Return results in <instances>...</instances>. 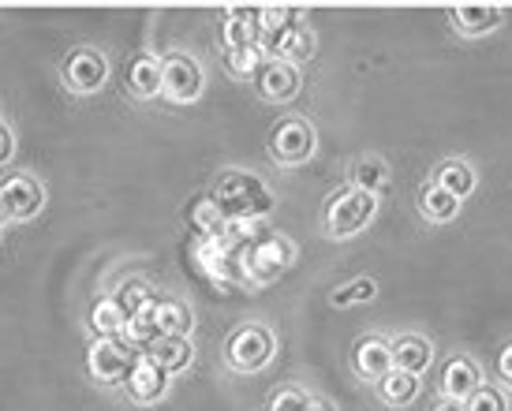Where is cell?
Wrapping results in <instances>:
<instances>
[{"mask_svg": "<svg viewBox=\"0 0 512 411\" xmlns=\"http://www.w3.org/2000/svg\"><path fill=\"white\" fill-rule=\"evenodd\" d=\"M214 199L221 202L228 221H262L277 202L255 172H225L214 187Z\"/></svg>", "mask_w": 512, "mask_h": 411, "instance_id": "1", "label": "cell"}, {"mask_svg": "<svg viewBox=\"0 0 512 411\" xmlns=\"http://www.w3.org/2000/svg\"><path fill=\"white\" fill-rule=\"evenodd\" d=\"M374 213H378V195H367L359 187H344V191H337V199L326 206V232L333 240L359 236L374 221Z\"/></svg>", "mask_w": 512, "mask_h": 411, "instance_id": "2", "label": "cell"}, {"mask_svg": "<svg viewBox=\"0 0 512 411\" xmlns=\"http://www.w3.org/2000/svg\"><path fill=\"white\" fill-rule=\"evenodd\" d=\"M292 258H296V247H292L285 236L270 232L266 240L251 243V247L243 251V284L277 281V277L292 266Z\"/></svg>", "mask_w": 512, "mask_h": 411, "instance_id": "3", "label": "cell"}, {"mask_svg": "<svg viewBox=\"0 0 512 411\" xmlns=\"http://www.w3.org/2000/svg\"><path fill=\"white\" fill-rule=\"evenodd\" d=\"M139 348H131L124 337H98L90 344V355H86V367H90V378L101 385H120L128 378V370L135 367L139 359Z\"/></svg>", "mask_w": 512, "mask_h": 411, "instance_id": "4", "label": "cell"}, {"mask_svg": "<svg viewBox=\"0 0 512 411\" xmlns=\"http://www.w3.org/2000/svg\"><path fill=\"white\" fill-rule=\"evenodd\" d=\"M273 352H277V341H273L270 329H262V326L236 329L225 344L228 367L240 370V374H255V370H262L273 359Z\"/></svg>", "mask_w": 512, "mask_h": 411, "instance_id": "5", "label": "cell"}, {"mask_svg": "<svg viewBox=\"0 0 512 411\" xmlns=\"http://www.w3.org/2000/svg\"><path fill=\"white\" fill-rule=\"evenodd\" d=\"M206 86V75H202V64L187 53H169L161 60V94L176 105H187L195 101Z\"/></svg>", "mask_w": 512, "mask_h": 411, "instance_id": "6", "label": "cell"}, {"mask_svg": "<svg viewBox=\"0 0 512 411\" xmlns=\"http://www.w3.org/2000/svg\"><path fill=\"white\" fill-rule=\"evenodd\" d=\"M270 154L277 165H303L314 154V128L303 116H285L270 135Z\"/></svg>", "mask_w": 512, "mask_h": 411, "instance_id": "7", "label": "cell"}, {"mask_svg": "<svg viewBox=\"0 0 512 411\" xmlns=\"http://www.w3.org/2000/svg\"><path fill=\"white\" fill-rule=\"evenodd\" d=\"M195 258H199V266L210 273L214 281H221V284L243 281V251H240V247H232L225 236L199 240V247H195Z\"/></svg>", "mask_w": 512, "mask_h": 411, "instance_id": "8", "label": "cell"}, {"mask_svg": "<svg viewBox=\"0 0 512 411\" xmlns=\"http://www.w3.org/2000/svg\"><path fill=\"white\" fill-rule=\"evenodd\" d=\"M0 199L8 206L12 221H30L45 206V187L30 172H15L12 180H4V187H0Z\"/></svg>", "mask_w": 512, "mask_h": 411, "instance_id": "9", "label": "cell"}, {"mask_svg": "<svg viewBox=\"0 0 512 411\" xmlns=\"http://www.w3.org/2000/svg\"><path fill=\"white\" fill-rule=\"evenodd\" d=\"M105 79H109V64L94 49H75L72 57L64 60V83L72 86L75 94H94Z\"/></svg>", "mask_w": 512, "mask_h": 411, "instance_id": "10", "label": "cell"}, {"mask_svg": "<svg viewBox=\"0 0 512 411\" xmlns=\"http://www.w3.org/2000/svg\"><path fill=\"white\" fill-rule=\"evenodd\" d=\"M124 389H128V397L139 400V404H157V400L169 393V374L157 367L154 359L139 355L135 367L128 370V378H124Z\"/></svg>", "mask_w": 512, "mask_h": 411, "instance_id": "11", "label": "cell"}, {"mask_svg": "<svg viewBox=\"0 0 512 411\" xmlns=\"http://www.w3.org/2000/svg\"><path fill=\"white\" fill-rule=\"evenodd\" d=\"M299 86H303V75L296 64H285V60H266V68L255 75V90L266 101H292Z\"/></svg>", "mask_w": 512, "mask_h": 411, "instance_id": "12", "label": "cell"}, {"mask_svg": "<svg viewBox=\"0 0 512 411\" xmlns=\"http://www.w3.org/2000/svg\"><path fill=\"white\" fill-rule=\"evenodd\" d=\"M352 363H356L359 378H367V382H382L385 374L393 370V344L385 341V337H363V341L356 344Z\"/></svg>", "mask_w": 512, "mask_h": 411, "instance_id": "13", "label": "cell"}, {"mask_svg": "<svg viewBox=\"0 0 512 411\" xmlns=\"http://www.w3.org/2000/svg\"><path fill=\"white\" fill-rule=\"evenodd\" d=\"M393 344V370H404V374H423L430 367V359H434V344L427 337H419V333H404L397 337Z\"/></svg>", "mask_w": 512, "mask_h": 411, "instance_id": "14", "label": "cell"}, {"mask_svg": "<svg viewBox=\"0 0 512 411\" xmlns=\"http://www.w3.org/2000/svg\"><path fill=\"white\" fill-rule=\"evenodd\" d=\"M501 12L498 4H456L453 8V23L460 34H468V38H479V34H490V30L501 27Z\"/></svg>", "mask_w": 512, "mask_h": 411, "instance_id": "15", "label": "cell"}, {"mask_svg": "<svg viewBox=\"0 0 512 411\" xmlns=\"http://www.w3.org/2000/svg\"><path fill=\"white\" fill-rule=\"evenodd\" d=\"M479 370L471 359H449L445 367H441V397L449 400H468L475 389H479Z\"/></svg>", "mask_w": 512, "mask_h": 411, "instance_id": "16", "label": "cell"}, {"mask_svg": "<svg viewBox=\"0 0 512 411\" xmlns=\"http://www.w3.org/2000/svg\"><path fill=\"white\" fill-rule=\"evenodd\" d=\"M187 221H191V228L199 232V240L225 236V228H228V217L214 195H202V199L191 202V206H187Z\"/></svg>", "mask_w": 512, "mask_h": 411, "instance_id": "17", "label": "cell"}, {"mask_svg": "<svg viewBox=\"0 0 512 411\" xmlns=\"http://www.w3.org/2000/svg\"><path fill=\"white\" fill-rule=\"evenodd\" d=\"M262 53H273L285 64H299V60H307L314 53V34L307 27H292L285 34L270 38V42H262Z\"/></svg>", "mask_w": 512, "mask_h": 411, "instance_id": "18", "label": "cell"}, {"mask_svg": "<svg viewBox=\"0 0 512 411\" xmlns=\"http://www.w3.org/2000/svg\"><path fill=\"white\" fill-rule=\"evenodd\" d=\"M146 359H154L165 374H176V370H187L191 359H195V348L187 337H157L150 348H146Z\"/></svg>", "mask_w": 512, "mask_h": 411, "instance_id": "19", "label": "cell"}, {"mask_svg": "<svg viewBox=\"0 0 512 411\" xmlns=\"http://www.w3.org/2000/svg\"><path fill=\"white\" fill-rule=\"evenodd\" d=\"M434 184L441 187V191H449L456 202H464L475 191V184H479V176H475V169H471L468 161H460V157H449V161H441L438 176H434Z\"/></svg>", "mask_w": 512, "mask_h": 411, "instance_id": "20", "label": "cell"}, {"mask_svg": "<svg viewBox=\"0 0 512 411\" xmlns=\"http://www.w3.org/2000/svg\"><path fill=\"white\" fill-rule=\"evenodd\" d=\"M154 322L161 337H187L191 326H195V314H191V307L180 303V299H157Z\"/></svg>", "mask_w": 512, "mask_h": 411, "instance_id": "21", "label": "cell"}, {"mask_svg": "<svg viewBox=\"0 0 512 411\" xmlns=\"http://www.w3.org/2000/svg\"><path fill=\"white\" fill-rule=\"evenodd\" d=\"M258 42H262V38H258V8H240V12L228 15V23H225L228 53H236V49H255Z\"/></svg>", "mask_w": 512, "mask_h": 411, "instance_id": "22", "label": "cell"}, {"mask_svg": "<svg viewBox=\"0 0 512 411\" xmlns=\"http://www.w3.org/2000/svg\"><path fill=\"white\" fill-rule=\"evenodd\" d=\"M128 86L139 98H157L161 94V60L150 57V53H139L128 64Z\"/></svg>", "mask_w": 512, "mask_h": 411, "instance_id": "23", "label": "cell"}, {"mask_svg": "<svg viewBox=\"0 0 512 411\" xmlns=\"http://www.w3.org/2000/svg\"><path fill=\"white\" fill-rule=\"evenodd\" d=\"M378 397L389 404V408H404L419 397V378L415 374H404V370H389L382 382H378Z\"/></svg>", "mask_w": 512, "mask_h": 411, "instance_id": "24", "label": "cell"}, {"mask_svg": "<svg viewBox=\"0 0 512 411\" xmlns=\"http://www.w3.org/2000/svg\"><path fill=\"white\" fill-rule=\"evenodd\" d=\"M124 311H120V303L113 296L98 299L94 307H90V329L98 333V337H124Z\"/></svg>", "mask_w": 512, "mask_h": 411, "instance_id": "25", "label": "cell"}, {"mask_svg": "<svg viewBox=\"0 0 512 411\" xmlns=\"http://www.w3.org/2000/svg\"><path fill=\"white\" fill-rule=\"evenodd\" d=\"M352 187L367 191V195L385 191L389 187V165H385L382 157H359L356 165H352Z\"/></svg>", "mask_w": 512, "mask_h": 411, "instance_id": "26", "label": "cell"}, {"mask_svg": "<svg viewBox=\"0 0 512 411\" xmlns=\"http://www.w3.org/2000/svg\"><path fill=\"white\" fill-rule=\"evenodd\" d=\"M154 311H157V299L146 307V311L131 314L128 322H124V341H128L131 348H150V344L161 337V333H157V322H154Z\"/></svg>", "mask_w": 512, "mask_h": 411, "instance_id": "27", "label": "cell"}, {"mask_svg": "<svg viewBox=\"0 0 512 411\" xmlns=\"http://www.w3.org/2000/svg\"><path fill=\"white\" fill-rule=\"evenodd\" d=\"M292 27H303L299 12H292V8H258V38H262V42H270V38L285 34V30H292Z\"/></svg>", "mask_w": 512, "mask_h": 411, "instance_id": "28", "label": "cell"}, {"mask_svg": "<svg viewBox=\"0 0 512 411\" xmlns=\"http://www.w3.org/2000/svg\"><path fill=\"white\" fill-rule=\"evenodd\" d=\"M419 210H423V217L427 221H453L456 217V210H460V202L449 195V191H441L438 184H430L423 195H419Z\"/></svg>", "mask_w": 512, "mask_h": 411, "instance_id": "29", "label": "cell"}, {"mask_svg": "<svg viewBox=\"0 0 512 411\" xmlns=\"http://www.w3.org/2000/svg\"><path fill=\"white\" fill-rule=\"evenodd\" d=\"M378 296V284L370 281V277H359V281H348L341 284L333 296H329V303L333 307H352V303H367V299Z\"/></svg>", "mask_w": 512, "mask_h": 411, "instance_id": "30", "label": "cell"}, {"mask_svg": "<svg viewBox=\"0 0 512 411\" xmlns=\"http://www.w3.org/2000/svg\"><path fill=\"white\" fill-rule=\"evenodd\" d=\"M262 68H266V53H262V45L228 53V71H232V75H240V79H255Z\"/></svg>", "mask_w": 512, "mask_h": 411, "instance_id": "31", "label": "cell"}, {"mask_svg": "<svg viewBox=\"0 0 512 411\" xmlns=\"http://www.w3.org/2000/svg\"><path fill=\"white\" fill-rule=\"evenodd\" d=\"M116 303H120V311H124V318H131V314L146 311L150 303H154V296H150V288H146L143 281H128L124 288H120V296H113Z\"/></svg>", "mask_w": 512, "mask_h": 411, "instance_id": "32", "label": "cell"}, {"mask_svg": "<svg viewBox=\"0 0 512 411\" xmlns=\"http://www.w3.org/2000/svg\"><path fill=\"white\" fill-rule=\"evenodd\" d=\"M464 408L468 411H509V404H505V397H501V389H494V385H479V389L464 400Z\"/></svg>", "mask_w": 512, "mask_h": 411, "instance_id": "33", "label": "cell"}, {"mask_svg": "<svg viewBox=\"0 0 512 411\" xmlns=\"http://www.w3.org/2000/svg\"><path fill=\"white\" fill-rule=\"evenodd\" d=\"M270 411H311V397L299 393V389H281V393L270 400Z\"/></svg>", "mask_w": 512, "mask_h": 411, "instance_id": "34", "label": "cell"}, {"mask_svg": "<svg viewBox=\"0 0 512 411\" xmlns=\"http://www.w3.org/2000/svg\"><path fill=\"white\" fill-rule=\"evenodd\" d=\"M12 154H15V135H12V128L0 120V165H8Z\"/></svg>", "mask_w": 512, "mask_h": 411, "instance_id": "35", "label": "cell"}, {"mask_svg": "<svg viewBox=\"0 0 512 411\" xmlns=\"http://www.w3.org/2000/svg\"><path fill=\"white\" fill-rule=\"evenodd\" d=\"M498 370H501V378H505V382L512 385V344L498 355Z\"/></svg>", "mask_w": 512, "mask_h": 411, "instance_id": "36", "label": "cell"}, {"mask_svg": "<svg viewBox=\"0 0 512 411\" xmlns=\"http://www.w3.org/2000/svg\"><path fill=\"white\" fill-rule=\"evenodd\" d=\"M434 411H468V408H464V400H449V397H441L438 404H434Z\"/></svg>", "mask_w": 512, "mask_h": 411, "instance_id": "37", "label": "cell"}, {"mask_svg": "<svg viewBox=\"0 0 512 411\" xmlns=\"http://www.w3.org/2000/svg\"><path fill=\"white\" fill-rule=\"evenodd\" d=\"M311 411H337L333 404H326V400H311Z\"/></svg>", "mask_w": 512, "mask_h": 411, "instance_id": "38", "label": "cell"}, {"mask_svg": "<svg viewBox=\"0 0 512 411\" xmlns=\"http://www.w3.org/2000/svg\"><path fill=\"white\" fill-rule=\"evenodd\" d=\"M12 217H8V206H4V199H0V225H8Z\"/></svg>", "mask_w": 512, "mask_h": 411, "instance_id": "39", "label": "cell"}]
</instances>
